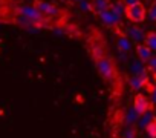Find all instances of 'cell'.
<instances>
[{
	"label": "cell",
	"mask_w": 156,
	"mask_h": 138,
	"mask_svg": "<svg viewBox=\"0 0 156 138\" xmlns=\"http://www.w3.org/2000/svg\"><path fill=\"white\" fill-rule=\"evenodd\" d=\"M19 16H22V17L31 20L34 25H38V26H41V25L46 22V17L41 16V13H40L34 5H22V6L19 8Z\"/></svg>",
	"instance_id": "cell-1"
},
{
	"label": "cell",
	"mask_w": 156,
	"mask_h": 138,
	"mask_svg": "<svg viewBox=\"0 0 156 138\" xmlns=\"http://www.w3.org/2000/svg\"><path fill=\"white\" fill-rule=\"evenodd\" d=\"M126 16L129 17V20L135 22V23H141L145 20V8L141 5V3H136V5H132V6H126Z\"/></svg>",
	"instance_id": "cell-2"
},
{
	"label": "cell",
	"mask_w": 156,
	"mask_h": 138,
	"mask_svg": "<svg viewBox=\"0 0 156 138\" xmlns=\"http://www.w3.org/2000/svg\"><path fill=\"white\" fill-rule=\"evenodd\" d=\"M97 67L100 74L106 78V80H112L115 77V67L112 64V61L106 57H101V58H97Z\"/></svg>",
	"instance_id": "cell-3"
},
{
	"label": "cell",
	"mask_w": 156,
	"mask_h": 138,
	"mask_svg": "<svg viewBox=\"0 0 156 138\" xmlns=\"http://www.w3.org/2000/svg\"><path fill=\"white\" fill-rule=\"evenodd\" d=\"M40 13H41V16H51V17H55V16H58V8L57 6H54L52 3H49V2H43V0H37L35 2V5H34Z\"/></svg>",
	"instance_id": "cell-4"
},
{
	"label": "cell",
	"mask_w": 156,
	"mask_h": 138,
	"mask_svg": "<svg viewBox=\"0 0 156 138\" xmlns=\"http://www.w3.org/2000/svg\"><path fill=\"white\" fill-rule=\"evenodd\" d=\"M133 109L136 111L138 115H142V114H145L150 109V103H148V100L144 95H136L135 101H133Z\"/></svg>",
	"instance_id": "cell-5"
},
{
	"label": "cell",
	"mask_w": 156,
	"mask_h": 138,
	"mask_svg": "<svg viewBox=\"0 0 156 138\" xmlns=\"http://www.w3.org/2000/svg\"><path fill=\"white\" fill-rule=\"evenodd\" d=\"M98 16H100L101 22H103L104 25H107V26H115V25H118V23H119V20H121V19H119L118 16H115L110 9H106V11L100 13Z\"/></svg>",
	"instance_id": "cell-6"
},
{
	"label": "cell",
	"mask_w": 156,
	"mask_h": 138,
	"mask_svg": "<svg viewBox=\"0 0 156 138\" xmlns=\"http://www.w3.org/2000/svg\"><path fill=\"white\" fill-rule=\"evenodd\" d=\"M126 32H127V38H129L130 42L133 40V42H136V43H139V45H141V43L144 42V38H145L144 32H142L139 28H136V26H129Z\"/></svg>",
	"instance_id": "cell-7"
},
{
	"label": "cell",
	"mask_w": 156,
	"mask_h": 138,
	"mask_svg": "<svg viewBox=\"0 0 156 138\" xmlns=\"http://www.w3.org/2000/svg\"><path fill=\"white\" fill-rule=\"evenodd\" d=\"M130 71L133 75H142V77H147V71H145V66L141 60H135L132 61L130 64Z\"/></svg>",
	"instance_id": "cell-8"
},
{
	"label": "cell",
	"mask_w": 156,
	"mask_h": 138,
	"mask_svg": "<svg viewBox=\"0 0 156 138\" xmlns=\"http://www.w3.org/2000/svg\"><path fill=\"white\" fill-rule=\"evenodd\" d=\"M136 52H138V57H139V60H141L142 63H144V61H148V60L153 57V52H151L145 45H138Z\"/></svg>",
	"instance_id": "cell-9"
},
{
	"label": "cell",
	"mask_w": 156,
	"mask_h": 138,
	"mask_svg": "<svg viewBox=\"0 0 156 138\" xmlns=\"http://www.w3.org/2000/svg\"><path fill=\"white\" fill-rule=\"evenodd\" d=\"M145 82H147V77H142V75H132V78H130V86H132L133 89L139 91V89L144 88Z\"/></svg>",
	"instance_id": "cell-10"
},
{
	"label": "cell",
	"mask_w": 156,
	"mask_h": 138,
	"mask_svg": "<svg viewBox=\"0 0 156 138\" xmlns=\"http://www.w3.org/2000/svg\"><path fill=\"white\" fill-rule=\"evenodd\" d=\"M154 117H153V114L150 112V111H147L145 114H142V115H139V118H138V126H139V129H145L148 124H150V121L153 120Z\"/></svg>",
	"instance_id": "cell-11"
},
{
	"label": "cell",
	"mask_w": 156,
	"mask_h": 138,
	"mask_svg": "<svg viewBox=\"0 0 156 138\" xmlns=\"http://www.w3.org/2000/svg\"><path fill=\"white\" fill-rule=\"evenodd\" d=\"M90 5H92V9L100 14V13L109 9V0H92Z\"/></svg>",
	"instance_id": "cell-12"
},
{
	"label": "cell",
	"mask_w": 156,
	"mask_h": 138,
	"mask_svg": "<svg viewBox=\"0 0 156 138\" xmlns=\"http://www.w3.org/2000/svg\"><path fill=\"white\" fill-rule=\"evenodd\" d=\"M144 42H145V46H147L151 52H156V32L147 34L145 38H144Z\"/></svg>",
	"instance_id": "cell-13"
},
{
	"label": "cell",
	"mask_w": 156,
	"mask_h": 138,
	"mask_svg": "<svg viewBox=\"0 0 156 138\" xmlns=\"http://www.w3.org/2000/svg\"><path fill=\"white\" fill-rule=\"evenodd\" d=\"M118 48H119L121 52L127 54V52L132 49V43H130V40H129L127 37H119V38H118Z\"/></svg>",
	"instance_id": "cell-14"
},
{
	"label": "cell",
	"mask_w": 156,
	"mask_h": 138,
	"mask_svg": "<svg viewBox=\"0 0 156 138\" xmlns=\"http://www.w3.org/2000/svg\"><path fill=\"white\" fill-rule=\"evenodd\" d=\"M109 9L115 14V16H118L119 19L122 17V14H126V6L121 3V2H116V3H113L112 6H109Z\"/></svg>",
	"instance_id": "cell-15"
},
{
	"label": "cell",
	"mask_w": 156,
	"mask_h": 138,
	"mask_svg": "<svg viewBox=\"0 0 156 138\" xmlns=\"http://www.w3.org/2000/svg\"><path fill=\"white\" fill-rule=\"evenodd\" d=\"M138 118H139V115L136 114V111H135L133 107H130V109L127 111V114H126V123H127V124H135V123L138 121Z\"/></svg>",
	"instance_id": "cell-16"
},
{
	"label": "cell",
	"mask_w": 156,
	"mask_h": 138,
	"mask_svg": "<svg viewBox=\"0 0 156 138\" xmlns=\"http://www.w3.org/2000/svg\"><path fill=\"white\" fill-rule=\"evenodd\" d=\"M145 130H147V133H148L150 138H156V118H153L150 121V124L145 127Z\"/></svg>",
	"instance_id": "cell-17"
},
{
	"label": "cell",
	"mask_w": 156,
	"mask_h": 138,
	"mask_svg": "<svg viewBox=\"0 0 156 138\" xmlns=\"http://www.w3.org/2000/svg\"><path fill=\"white\" fill-rule=\"evenodd\" d=\"M78 5H80V8H81L83 11H86V13L94 11V9H92V5H90L89 0H80V2H78Z\"/></svg>",
	"instance_id": "cell-18"
},
{
	"label": "cell",
	"mask_w": 156,
	"mask_h": 138,
	"mask_svg": "<svg viewBox=\"0 0 156 138\" xmlns=\"http://www.w3.org/2000/svg\"><path fill=\"white\" fill-rule=\"evenodd\" d=\"M147 17L151 20V22H156V0L151 3V8L148 9V14H147Z\"/></svg>",
	"instance_id": "cell-19"
},
{
	"label": "cell",
	"mask_w": 156,
	"mask_h": 138,
	"mask_svg": "<svg viewBox=\"0 0 156 138\" xmlns=\"http://www.w3.org/2000/svg\"><path fill=\"white\" fill-rule=\"evenodd\" d=\"M92 51H94L95 58H101V57H104V55H103V48H101L100 45H94V46H92Z\"/></svg>",
	"instance_id": "cell-20"
},
{
	"label": "cell",
	"mask_w": 156,
	"mask_h": 138,
	"mask_svg": "<svg viewBox=\"0 0 156 138\" xmlns=\"http://www.w3.org/2000/svg\"><path fill=\"white\" fill-rule=\"evenodd\" d=\"M147 64H148V69L156 75V55H153V57L147 61Z\"/></svg>",
	"instance_id": "cell-21"
},
{
	"label": "cell",
	"mask_w": 156,
	"mask_h": 138,
	"mask_svg": "<svg viewBox=\"0 0 156 138\" xmlns=\"http://www.w3.org/2000/svg\"><path fill=\"white\" fill-rule=\"evenodd\" d=\"M124 138H135V130L132 127H127L124 130Z\"/></svg>",
	"instance_id": "cell-22"
},
{
	"label": "cell",
	"mask_w": 156,
	"mask_h": 138,
	"mask_svg": "<svg viewBox=\"0 0 156 138\" xmlns=\"http://www.w3.org/2000/svg\"><path fill=\"white\" fill-rule=\"evenodd\" d=\"M136 3H139V0H124L126 6H132V5H136Z\"/></svg>",
	"instance_id": "cell-23"
},
{
	"label": "cell",
	"mask_w": 156,
	"mask_h": 138,
	"mask_svg": "<svg viewBox=\"0 0 156 138\" xmlns=\"http://www.w3.org/2000/svg\"><path fill=\"white\" fill-rule=\"evenodd\" d=\"M73 2H80V0H73Z\"/></svg>",
	"instance_id": "cell-24"
},
{
	"label": "cell",
	"mask_w": 156,
	"mask_h": 138,
	"mask_svg": "<svg viewBox=\"0 0 156 138\" xmlns=\"http://www.w3.org/2000/svg\"><path fill=\"white\" fill-rule=\"evenodd\" d=\"M154 86H156V85H154Z\"/></svg>",
	"instance_id": "cell-25"
}]
</instances>
